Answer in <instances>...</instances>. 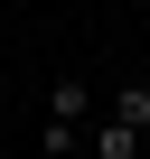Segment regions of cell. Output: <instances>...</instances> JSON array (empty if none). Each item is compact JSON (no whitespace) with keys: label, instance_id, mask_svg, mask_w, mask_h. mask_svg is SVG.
Here are the masks:
<instances>
[{"label":"cell","instance_id":"6da1fadb","mask_svg":"<svg viewBox=\"0 0 150 159\" xmlns=\"http://www.w3.org/2000/svg\"><path fill=\"white\" fill-rule=\"evenodd\" d=\"M85 122H94V84H47V131H38V159H75V140H85Z\"/></svg>","mask_w":150,"mask_h":159},{"label":"cell","instance_id":"7a4b0ae2","mask_svg":"<svg viewBox=\"0 0 150 159\" xmlns=\"http://www.w3.org/2000/svg\"><path fill=\"white\" fill-rule=\"evenodd\" d=\"M85 150H94V159H141V131H122V122L103 112V122H85Z\"/></svg>","mask_w":150,"mask_h":159},{"label":"cell","instance_id":"3957f363","mask_svg":"<svg viewBox=\"0 0 150 159\" xmlns=\"http://www.w3.org/2000/svg\"><path fill=\"white\" fill-rule=\"evenodd\" d=\"M113 122L150 140V84H113Z\"/></svg>","mask_w":150,"mask_h":159},{"label":"cell","instance_id":"277c9868","mask_svg":"<svg viewBox=\"0 0 150 159\" xmlns=\"http://www.w3.org/2000/svg\"><path fill=\"white\" fill-rule=\"evenodd\" d=\"M141 159H150V140H141Z\"/></svg>","mask_w":150,"mask_h":159}]
</instances>
